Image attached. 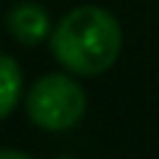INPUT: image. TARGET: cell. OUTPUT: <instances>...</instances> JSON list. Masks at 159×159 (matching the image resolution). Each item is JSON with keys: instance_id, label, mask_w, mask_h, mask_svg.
<instances>
[{"instance_id": "4", "label": "cell", "mask_w": 159, "mask_h": 159, "mask_svg": "<svg viewBox=\"0 0 159 159\" xmlns=\"http://www.w3.org/2000/svg\"><path fill=\"white\" fill-rule=\"evenodd\" d=\"M20 95H22V70L11 56L0 53V120L17 109Z\"/></svg>"}, {"instance_id": "2", "label": "cell", "mask_w": 159, "mask_h": 159, "mask_svg": "<svg viewBox=\"0 0 159 159\" xmlns=\"http://www.w3.org/2000/svg\"><path fill=\"white\" fill-rule=\"evenodd\" d=\"M25 109L34 126L45 131H64L84 117L87 95L75 78L64 73H48L31 87L25 98Z\"/></svg>"}, {"instance_id": "6", "label": "cell", "mask_w": 159, "mask_h": 159, "mask_svg": "<svg viewBox=\"0 0 159 159\" xmlns=\"http://www.w3.org/2000/svg\"><path fill=\"white\" fill-rule=\"evenodd\" d=\"M61 159H70V157H61Z\"/></svg>"}, {"instance_id": "3", "label": "cell", "mask_w": 159, "mask_h": 159, "mask_svg": "<svg viewBox=\"0 0 159 159\" xmlns=\"http://www.w3.org/2000/svg\"><path fill=\"white\" fill-rule=\"evenodd\" d=\"M6 28H8V34L20 45H28V48L39 45L53 31L50 28V20H48V11L39 3H31V0L11 6V11L6 17Z\"/></svg>"}, {"instance_id": "1", "label": "cell", "mask_w": 159, "mask_h": 159, "mask_svg": "<svg viewBox=\"0 0 159 159\" xmlns=\"http://www.w3.org/2000/svg\"><path fill=\"white\" fill-rule=\"evenodd\" d=\"M123 31L115 14L101 6H78L67 11L50 31L56 61L75 75H101L120 56Z\"/></svg>"}, {"instance_id": "5", "label": "cell", "mask_w": 159, "mask_h": 159, "mask_svg": "<svg viewBox=\"0 0 159 159\" xmlns=\"http://www.w3.org/2000/svg\"><path fill=\"white\" fill-rule=\"evenodd\" d=\"M0 159H34V157H28V154H22V151H11V148H6V151H0Z\"/></svg>"}]
</instances>
